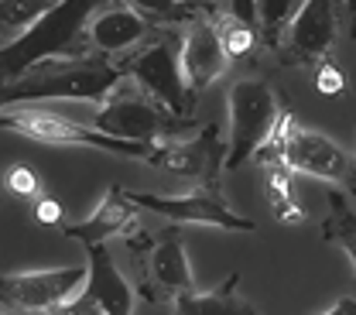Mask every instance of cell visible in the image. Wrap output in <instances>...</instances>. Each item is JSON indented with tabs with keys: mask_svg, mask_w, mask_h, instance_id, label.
I'll return each mask as SVG.
<instances>
[{
	"mask_svg": "<svg viewBox=\"0 0 356 315\" xmlns=\"http://www.w3.org/2000/svg\"><path fill=\"white\" fill-rule=\"evenodd\" d=\"M96 14L92 0H62L24 35L0 48V83H14L24 72L58 58H86V24Z\"/></svg>",
	"mask_w": 356,
	"mask_h": 315,
	"instance_id": "1",
	"label": "cell"
},
{
	"mask_svg": "<svg viewBox=\"0 0 356 315\" xmlns=\"http://www.w3.org/2000/svg\"><path fill=\"white\" fill-rule=\"evenodd\" d=\"M124 72L120 65H110L103 58H58V62H44L38 69L24 72L14 83L0 86V113L10 106H28L44 99H83V103H106L117 86H120Z\"/></svg>",
	"mask_w": 356,
	"mask_h": 315,
	"instance_id": "2",
	"label": "cell"
},
{
	"mask_svg": "<svg viewBox=\"0 0 356 315\" xmlns=\"http://www.w3.org/2000/svg\"><path fill=\"white\" fill-rule=\"evenodd\" d=\"M257 161L281 165L291 175H312V179L332 181V185H350L356 192V158L343 151L332 137L318 134L305 124H298L291 113H281L274 134L257 151Z\"/></svg>",
	"mask_w": 356,
	"mask_h": 315,
	"instance_id": "3",
	"label": "cell"
},
{
	"mask_svg": "<svg viewBox=\"0 0 356 315\" xmlns=\"http://www.w3.org/2000/svg\"><path fill=\"white\" fill-rule=\"evenodd\" d=\"M127 250L137 268V284L140 295L154 305L161 302H175L181 295L195 291V277H192V264L185 254V236L181 226H165L161 233H144L137 229L127 240Z\"/></svg>",
	"mask_w": 356,
	"mask_h": 315,
	"instance_id": "4",
	"label": "cell"
},
{
	"mask_svg": "<svg viewBox=\"0 0 356 315\" xmlns=\"http://www.w3.org/2000/svg\"><path fill=\"white\" fill-rule=\"evenodd\" d=\"M281 113L284 110L277 106V96L264 79L233 83V90H229V144H226L222 172H236L240 165L257 158V151L274 134Z\"/></svg>",
	"mask_w": 356,
	"mask_h": 315,
	"instance_id": "5",
	"label": "cell"
},
{
	"mask_svg": "<svg viewBox=\"0 0 356 315\" xmlns=\"http://www.w3.org/2000/svg\"><path fill=\"white\" fill-rule=\"evenodd\" d=\"M0 131H14V134L28 137V140H42V144H76V147H99L110 154H127L147 161L154 144H127V140H113V137L99 134L96 127H86L79 120H69L48 106L28 103V106H10L0 113Z\"/></svg>",
	"mask_w": 356,
	"mask_h": 315,
	"instance_id": "6",
	"label": "cell"
},
{
	"mask_svg": "<svg viewBox=\"0 0 356 315\" xmlns=\"http://www.w3.org/2000/svg\"><path fill=\"white\" fill-rule=\"evenodd\" d=\"M195 127V120H181L175 113H168L161 103L147 99V96H120L113 92L99 113H96V131L113 140H127V144H165L178 140L181 131Z\"/></svg>",
	"mask_w": 356,
	"mask_h": 315,
	"instance_id": "7",
	"label": "cell"
},
{
	"mask_svg": "<svg viewBox=\"0 0 356 315\" xmlns=\"http://www.w3.org/2000/svg\"><path fill=\"white\" fill-rule=\"evenodd\" d=\"M86 264L0 274V305L14 315H48L86 288Z\"/></svg>",
	"mask_w": 356,
	"mask_h": 315,
	"instance_id": "8",
	"label": "cell"
},
{
	"mask_svg": "<svg viewBox=\"0 0 356 315\" xmlns=\"http://www.w3.org/2000/svg\"><path fill=\"white\" fill-rule=\"evenodd\" d=\"M120 72L131 76L134 83L154 103H161L168 113H175L181 120H192L195 96L188 92L185 79H181V65H178V51L172 45V38H154L151 45H144L137 55H131L120 65Z\"/></svg>",
	"mask_w": 356,
	"mask_h": 315,
	"instance_id": "9",
	"label": "cell"
},
{
	"mask_svg": "<svg viewBox=\"0 0 356 315\" xmlns=\"http://www.w3.org/2000/svg\"><path fill=\"white\" fill-rule=\"evenodd\" d=\"M222 161H226V144L220 140V124L209 120L206 127H199L195 137H178L154 144L147 154V165L161 168V172H175L181 179H192L202 188L222 192Z\"/></svg>",
	"mask_w": 356,
	"mask_h": 315,
	"instance_id": "10",
	"label": "cell"
},
{
	"mask_svg": "<svg viewBox=\"0 0 356 315\" xmlns=\"http://www.w3.org/2000/svg\"><path fill=\"white\" fill-rule=\"evenodd\" d=\"M124 195L137 209L165 216L172 223H206V226H220V229H233V233H257L254 220L233 213L222 202V192L202 188V185H195L192 192H181V195H151V192H131V188H124Z\"/></svg>",
	"mask_w": 356,
	"mask_h": 315,
	"instance_id": "11",
	"label": "cell"
},
{
	"mask_svg": "<svg viewBox=\"0 0 356 315\" xmlns=\"http://www.w3.org/2000/svg\"><path fill=\"white\" fill-rule=\"evenodd\" d=\"M336 28H339V17L329 0H305L270 51L277 55L281 65H315V62L322 65L336 42Z\"/></svg>",
	"mask_w": 356,
	"mask_h": 315,
	"instance_id": "12",
	"label": "cell"
},
{
	"mask_svg": "<svg viewBox=\"0 0 356 315\" xmlns=\"http://www.w3.org/2000/svg\"><path fill=\"white\" fill-rule=\"evenodd\" d=\"M178 65H181V79H185V86H188L192 96L209 90L222 72H226L229 58L222 55L220 38H216V28H213L209 14L199 17V21L188 28V35L181 38V45H178Z\"/></svg>",
	"mask_w": 356,
	"mask_h": 315,
	"instance_id": "13",
	"label": "cell"
},
{
	"mask_svg": "<svg viewBox=\"0 0 356 315\" xmlns=\"http://www.w3.org/2000/svg\"><path fill=\"white\" fill-rule=\"evenodd\" d=\"M151 35H154V28L134 10L131 3H117V7L96 10L86 24V45L89 51H99V55L131 51Z\"/></svg>",
	"mask_w": 356,
	"mask_h": 315,
	"instance_id": "14",
	"label": "cell"
},
{
	"mask_svg": "<svg viewBox=\"0 0 356 315\" xmlns=\"http://www.w3.org/2000/svg\"><path fill=\"white\" fill-rule=\"evenodd\" d=\"M140 229V220H137V206L124 195L120 185H110L106 188V199L99 202V209L83 220V223L62 226V236L69 240H79V243H106L110 236H124L131 240L134 233Z\"/></svg>",
	"mask_w": 356,
	"mask_h": 315,
	"instance_id": "15",
	"label": "cell"
},
{
	"mask_svg": "<svg viewBox=\"0 0 356 315\" xmlns=\"http://www.w3.org/2000/svg\"><path fill=\"white\" fill-rule=\"evenodd\" d=\"M89 274H86V295L96 298V305L103 309V315H131L134 312V291L127 284V277L120 274V268L113 264L106 243H89Z\"/></svg>",
	"mask_w": 356,
	"mask_h": 315,
	"instance_id": "16",
	"label": "cell"
},
{
	"mask_svg": "<svg viewBox=\"0 0 356 315\" xmlns=\"http://www.w3.org/2000/svg\"><path fill=\"white\" fill-rule=\"evenodd\" d=\"M172 305L175 315H257V309L240 295V270L226 274L216 291H188Z\"/></svg>",
	"mask_w": 356,
	"mask_h": 315,
	"instance_id": "17",
	"label": "cell"
},
{
	"mask_svg": "<svg viewBox=\"0 0 356 315\" xmlns=\"http://www.w3.org/2000/svg\"><path fill=\"white\" fill-rule=\"evenodd\" d=\"M264 192H267V202H270V213H274L277 223H288V226L305 223V206L298 202L295 179H291L288 168L264 165Z\"/></svg>",
	"mask_w": 356,
	"mask_h": 315,
	"instance_id": "18",
	"label": "cell"
},
{
	"mask_svg": "<svg viewBox=\"0 0 356 315\" xmlns=\"http://www.w3.org/2000/svg\"><path fill=\"white\" fill-rule=\"evenodd\" d=\"M322 240L336 243L353 261L356 274V209L346 202L343 192H329V216L322 220Z\"/></svg>",
	"mask_w": 356,
	"mask_h": 315,
	"instance_id": "19",
	"label": "cell"
},
{
	"mask_svg": "<svg viewBox=\"0 0 356 315\" xmlns=\"http://www.w3.org/2000/svg\"><path fill=\"white\" fill-rule=\"evenodd\" d=\"M209 21H213V28H216L222 55H226L229 62H233V58H247V55L257 48V28L247 24V21H240L233 10H220V7L213 3Z\"/></svg>",
	"mask_w": 356,
	"mask_h": 315,
	"instance_id": "20",
	"label": "cell"
},
{
	"mask_svg": "<svg viewBox=\"0 0 356 315\" xmlns=\"http://www.w3.org/2000/svg\"><path fill=\"white\" fill-rule=\"evenodd\" d=\"M298 7H302V0H261L257 3V31H261L267 48H274L281 42V35L295 21Z\"/></svg>",
	"mask_w": 356,
	"mask_h": 315,
	"instance_id": "21",
	"label": "cell"
},
{
	"mask_svg": "<svg viewBox=\"0 0 356 315\" xmlns=\"http://www.w3.org/2000/svg\"><path fill=\"white\" fill-rule=\"evenodd\" d=\"M131 7L151 28L154 24H181V21L202 14V3H175V0H134Z\"/></svg>",
	"mask_w": 356,
	"mask_h": 315,
	"instance_id": "22",
	"label": "cell"
},
{
	"mask_svg": "<svg viewBox=\"0 0 356 315\" xmlns=\"http://www.w3.org/2000/svg\"><path fill=\"white\" fill-rule=\"evenodd\" d=\"M51 7L55 3H42V0H21V3L0 0V28L3 31H28L35 21H42Z\"/></svg>",
	"mask_w": 356,
	"mask_h": 315,
	"instance_id": "23",
	"label": "cell"
},
{
	"mask_svg": "<svg viewBox=\"0 0 356 315\" xmlns=\"http://www.w3.org/2000/svg\"><path fill=\"white\" fill-rule=\"evenodd\" d=\"M3 188L14 192L17 199H35V202H38L42 179H38V172H35L31 165H10V168L3 172Z\"/></svg>",
	"mask_w": 356,
	"mask_h": 315,
	"instance_id": "24",
	"label": "cell"
},
{
	"mask_svg": "<svg viewBox=\"0 0 356 315\" xmlns=\"http://www.w3.org/2000/svg\"><path fill=\"white\" fill-rule=\"evenodd\" d=\"M312 83H315V90L322 92V96H343V92H346V86H350L346 72H343L332 58H325L322 65H315Z\"/></svg>",
	"mask_w": 356,
	"mask_h": 315,
	"instance_id": "25",
	"label": "cell"
},
{
	"mask_svg": "<svg viewBox=\"0 0 356 315\" xmlns=\"http://www.w3.org/2000/svg\"><path fill=\"white\" fill-rule=\"evenodd\" d=\"M48 315H103V309L96 305V298H92V295H86V291H79L76 298L62 302L58 309H51Z\"/></svg>",
	"mask_w": 356,
	"mask_h": 315,
	"instance_id": "26",
	"label": "cell"
},
{
	"mask_svg": "<svg viewBox=\"0 0 356 315\" xmlns=\"http://www.w3.org/2000/svg\"><path fill=\"white\" fill-rule=\"evenodd\" d=\"M35 220L42 226H65V209L58 199H38L35 202Z\"/></svg>",
	"mask_w": 356,
	"mask_h": 315,
	"instance_id": "27",
	"label": "cell"
},
{
	"mask_svg": "<svg viewBox=\"0 0 356 315\" xmlns=\"http://www.w3.org/2000/svg\"><path fill=\"white\" fill-rule=\"evenodd\" d=\"M325 315H356V298H350V295H346V298H339V302H336Z\"/></svg>",
	"mask_w": 356,
	"mask_h": 315,
	"instance_id": "28",
	"label": "cell"
},
{
	"mask_svg": "<svg viewBox=\"0 0 356 315\" xmlns=\"http://www.w3.org/2000/svg\"><path fill=\"white\" fill-rule=\"evenodd\" d=\"M0 86H3V83H0Z\"/></svg>",
	"mask_w": 356,
	"mask_h": 315,
	"instance_id": "29",
	"label": "cell"
}]
</instances>
